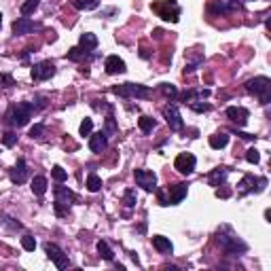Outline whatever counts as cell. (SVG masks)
Instances as JSON below:
<instances>
[{"label":"cell","mask_w":271,"mask_h":271,"mask_svg":"<svg viewBox=\"0 0 271 271\" xmlns=\"http://www.w3.org/2000/svg\"><path fill=\"white\" fill-rule=\"evenodd\" d=\"M216 242L227 256H242L248 252V244L244 242L229 225H223V227L216 231Z\"/></svg>","instance_id":"6da1fadb"},{"label":"cell","mask_w":271,"mask_h":271,"mask_svg":"<svg viewBox=\"0 0 271 271\" xmlns=\"http://www.w3.org/2000/svg\"><path fill=\"white\" fill-rule=\"evenodd\" d=\"M38 113L32 102H15L9 106V111L4 113V123L11 127H23L30 123L32 114Z\"/></svg>","instance_id":"7a4b0ae2"},{"label":"cell","mask_w":271,"mask_h":271,"mask_svg":"<svg viewBox=\"0 0 271 271\" xmlns=\"http://www.w3.org/2000/svg\"><path fill=\"white\" fill-rule=\"evenodd\" d=\"M246 91L252 93L254 98L261 100V104H269L271 100V81L267 76H254V79L246 81Z\"/></svg>","instance_id":"3957f363"},{"label":"cell","mask_w":271,"mask_h":271,"mask_svg":"<svg viewBox=\"0 0 271 271\" xmlns=\"http://www.w3.org/2000/svg\"><path fill=\"white\" fill-rule=\"evenodd\" d=\"M113 93L121 95V98H130V100H146L151 98V89L140 83H123V85H114Z\"/></svg>","instance_id":"277c9868"},{"label":"cell","mask_w":271,"mask_h":271,"mask_svg":"<svg viewBox=\"0 0 271 271\" xmlns=\"http://www.w3.org/2000/svg\"><path fill=\"white\" fill-rule=\"evenodd\" d=\"M267 186V178L265 176H254V174H246L240 184H237V195H250V193H263Z\"/></svg>","instance_id":"5b68a950"},{"label":"cell","mask_w":271,"mask_h":271,"mask_svg":"<svg viewBox=\"0 0 271 271\" xmlns=\"http://www.w3.org/2000/svg\"><path fill=\"white\" fill-rule=\"evenodd\" d=\"M153 11L157 13L161 19H165V22H172L176 23L180 19V4L176 0H161V2H153Z\"/></svg>","instance_id":"8992f818"},{"label":"cell","mask_w":271,"mask_h":271,"mask_svg":"<svg viewBox=\"0 0 271 271\" xmlns=\"http://www.w3.org/2000/svg\"><path fill=\"white\" fill-rule=\"evenodd\" d=\"M186 193H189V184L178 182V184L170 186L167 193L159 191V202H161V205H178L186 197Z\"/></svg>","instance_id":"52a82bcc"},{"label":"cell","mask_w":271,"mask_h":271,"mask_svg":"<svg viewBox=\"0 0 271 271\" xmlns=\"http://www.w3.org/2000/svg\"><path fill=\"white\" fill-rule=\"evenodd\" d=\"M74 202H76L74 191H70L68 186H62V182H60V186H55V212H57V216L66 214Z\"/></svg>","instance_id":"ba28073f"},{"label":"cell","mask_w":271,"mask_h":271,"mask_svg":"<svg viewBox=\"0 0 271 271\" xmlns=\"http://www.w3.org/2000/svg\"><path fill=\"white\" fill-rule=\"evenodd\" d=\"M45 252H47V256L51 259V263L57 267V269H68L70 267V259H68V254L64 252V250L57 246V244L53 242H47L45 244Z\"/></svg>","instance_id":"9c48e42d"},{"label":"cell","mask_w":271,"mask_h":271,"mask_svg":"<svg viewBox=\"0 0 271 271\" xmlns=\"http://www.w3.org/2000/svg\"><path fill=\"white\" fill-rule=\"evenodd\" d=\"M161 113H163V119H165V123L170 125V130H172V132H180V130L184 127L182 114H180V111H178V106H176V104H165Z\"/></svg>","instance_id":"30bf717a"},{"label":"cell","mask_w":271,"mask_h":271,"mask_svg":"<svg viewBox=\"0 0 271 271\" xmlns=\"http://www.w3.org/2000/svg\"><path fill=\"white\" fill-rule=\"evenodd\" d=\"M134 178H136V184L142 186L146 193H153L157 191V174L155 172H148V170H134Z\"/></svg>","instance_id":"8fae6325"},{"label":"cell","mask_w":271,"mask_h":271,"mask_svg":"<svg viewBox=\"0 0 271 271\" xmlns=\"http://www.w3.org/2000/svg\"><path fill=\"white\" fill-rule=\"evenodd\" d=\"M195 165H197V157L193 153H180L176 161H174V167L182 174V176H191L195 172Z\"/></svg>","instance_id":"7c38bea8"},{"label":"cell","mask_w":271,"mask_h":271,"mask_svg":"<svg viewBox=\"0 0 271 271\" xmlns=\"http://www.w3.org/2000/svg\"><path fill=\"white\" fill-rule=\"evenodd\" d=\"M242 6H244V0H214L210 4V13H214V15H229V13L242 9Z\"/></svg>","instance_id":"4fadbf2b"},{"label":"cell","mask_w":271,"mask_h":271,"mask_svg":"<svg viewBox=\"0 0 271 271\" xmlns=\"http://www.w3.org/2000/svg\"><path fill=\"white\" fill-rule=\"evenodd\" d=\"M11 28H13V34H15V36H23V34H30V32L43 30V25L32 22V19H28V17H17L15 22H13Z\"/></svg>","instance_id":"5bb4252c"},{"label":"cell","mask_w":271,"mask_h":271,"mask_svg":"<svg viewBox=\"0 0 271 271\" xmlns=\"http://www.w3.org/2000/svg\"><path fill=\"white\" fill-rule=\"evenodd\" d=\"M55 74V64L51 60H45V62H38L32 66V79L34 81H47Z\"/></svg>","instance_id":"9a60e30c"},{"label":"cell","mask_w":271,"mask_h":271,"mask_svg":"<svg viewBox=\"0 0 271 271\" xmlns=\"http://www.w3.org/2000/svg\"><path fill=\"white\" fill-rule=\"evenodd\" d=\"M225 114H227V119L231 121V123H235L237 127L246 125L248 123V117H250L248 108H244V106H229L227 111H225Z\"/></svg>","instance_id":"2e32d148"},{"label":"cell","mask_w":271,"mask_h":271,"mask_svg":"<svg viewBox=\"0 0 271 271\" xmlns=\"http://www.w3.org/2000/svg\"><path fill=\"white\" fill-rule=\"evenodd\" d=\"M9 178H11V182H15V184H23L25 180H28V163H25V159H22V157L17 159L15 167L9 170Z\"/></svg>","instance_id":"e0dca14e"},{"label":"cell","mask_w":271,"mask_h":271,"mask_svg":"<svg viewBox=\"0 0 271 271\" xmlns=\"http://www.w3.org/2000/svg\"><path fill=\"white\" fill-rule=\"evenodd\" d=\"M108 148V136L104 132H98V134H89V151L100 155Z\"/></svg>","instance_id":"ac0fdd59"},{"label":"cell","mask_w":271,"mask_h":271,"mask_svg":"<svg viewBox=\"0 0 271 271\" xmlns=\"http://www.w3.org/2000/svg\"><path fill=\"white\" fill-rule=\"evenodd\" d=\"M104 68H106V72L108 74H123L127 66H125V62L121 60L119 55H108L106 57V62H104Z\"/></svg>","instance_id":"d6986e66"},{"label":"cell","mask_w":271,"mask_h":271,"mask_svg":"<svg viewBox=\"0 0 271 271\" xmlns=\"http://www.w3.org/2000/svg\"><path fill=\"white\" fill-rule=\"evenodd\" d=\"M153 246L161 254H172L174 252V244L170 242V237H163V235H153Z\"/></svg>","instance_id":"ffe728a7"},{"label":"cell","mask_w":271,"mask_h":271,"mask_svg":"<svg viewBox=\"0 0 271 271\" xmlns=\"http://www.w3.org/2000/svg\"><path fill=\"white\" fill-rule=\"evenodd\" d=\"M229 172H231L229 167H216V170H212L210 176H208L210 186H221V184H225V180H227Z\"/></svg>","instance_id":"44dd1931"},{"label":"cell","mask_w":271,"mask_h":271,"mask_svg":"<svg viewBox=\"0 0 271 271\" xmlns=\"http://www.w3.org/2000/svg\"><path fill=\"white\" fill-rule=\"evenodd\" d=\"M66 57L70 62H85V60H91V57H95V55H93V51H87L83 47H72L68 51Z\"/></svg>","instance_id":"7402d4cb"},{"label":"cell","mask_w":271,"mask_h":271,"mask_svg":"<svg viewBox=\"0 0 271 271\" xmlns=\"http://www.w3.org/2000/svg\"><path fill=\"white\" fill-rule=\"evenodd\" d=\"M210 98V89H189V91L182 93V102L189 104V102H195V100H205Z\"/></svg>","instance_id":"603a6c76"},{"label":"cell","mask_w":271,"mask_h":271,"mask_svg":"<svg viewBox=\"0 0 271 271\" xmlns=\"http://www.w3.org/2000/svg\"><path fill=\"white\" fill-rule=\"evenodd\" d=\"M229 144V134L227 132H218V134H212L210 136V146L214 148V151H221Z\"/></svg>","instance_id":"cb8c5ba5"},{"label":"cell","mask_w":271,"mask_h":271,"mask_svg":"<svg viewBox=\"0 0 271 271\" xmlns=\"http://www.w3.org/2000/svg\"><path fill=\"white\" fill-rule=\"evenodd\" d=\"M47 186H49V182H47V178L45 176H34L32 178V193H34V195H38V197H43L45 193H47Z\"/></svg>","instance_id":"d4e9b609"},{"label":"cell","mask_w":271,"mask_h":271,"mask_svg":"<svg viewBox=\"0 0 271 271\" xmlns=\"http://www.w3.org/2000/svg\"><path fill=\"white\" fill-rule=\"evenodd\" d=\"M79 47L87 49V51L98 49V36L91 34V32H85V34H81V38H79Z\"/></svg>","instance_id":"484cf974"},{"label":"cell","mask_w":271,"mask_h":271,"mask_svg":"<svg viewBox=\"0 0 271 271\" xmlns=\"http://www.w3.org/2000/svg\"><path fill=\"white\" fill-rule=\"evenodd\" d=\"M119 132V127H117V121H114V111L111 113H106V121H104V134L111 138V136H114Z\"/></svg>","instance_id":"4316f807"},{"label":"cell","mask_w":271,"mask_h":271,"mask_svg":"<svg viewBox=\"0 0 271 271\" xmlns=\"http://www.w3.org/2000/svg\"><path fill=\"white\" fill-rule=\"evenodd\" d=\"M72 6L76 11H93L100 6V0H72Z\"/></svg>","instance_id":"83f0119b"},{"label":"cell","mask_w":271,"mask_h":271,"mask_svg":"<svg viewBox=\"0 0 271 271\" xmlns=\"http://www.w3.org/2000/svg\"><path fill=\"white\" fill-rule=\"evenodd\" d=\"M138 127H140L142 134H151L155 127H157V121H155L153 117H146V114H144V117L138 119Z\"/></svg>","instance_id":"f1b7e54d"},{"label":"cell","mask_w":271,"mask_h":271,"mask_svg":"<svg viewBox=\"0 0 271 271\" xmlns=\"http://www.w3.org/2000/svg\"><path fill=\"white\" fill-rule=\"evenodd\" d=\"M98 252H100V256L104 261H108V263H113L114 261V252H113V248L108 246V244L104 242V240H100L98 242Z\"/></svg>","instance_id":"f546056e"},{"label":"cell","mask_w":271,"mask_h":271,"mask_svg":"<svg viewBox=\"0 0 271 271\" xmlns=\"http://www.w3.org/2000/svg\"><path fill=\"white\" fill-rule=\"evenodd\" d=\"M0 221H2V225L9 231H19V229H23V225L17 221V218H13V216H9V214H0Z\"/></svg>","instance_id":"4dcf8cb0"},{"label":"cell","mask_w":271,"mask_h":271,"mask_svg":"<svg viewBox=\"0 0 271 271\" xmlns=\"http://www.w3.org/2000/svg\"><path fill=\"white\" fill-rule=\"evenodd\" d=\"M87 189L91 191V193H98V191L102 189V178H100L95 172H91V174L87 176Z\"/></svg>","instance_id":"1f68e13d"},{"label":"cell","mask_w":271,"mask_h":271,"mask_svg":"<svg viewBox=\"0 0 271 271\" xmlns=\"http://www.w3.org/2000/svg\"><path fill=\"white\" fill-rule=\"evenodd\" d=\"M38 6H41V0H25V2L22 4V15L23 17H28V15H32Z\"/></svg>","instance_id":"d6a6232c"},{"label":"cell","mask_w":271,"mask_h":271,"mask_svg":"<svg viewBox=\"0 0 271 271\" xmlns=\"http://www.w3.org/2000/svg\"><path fill=\"white\" fill-rule=\"evenodd\" d=\"M45 134H47V127H45L43 123H36V125L30 127V134H28V136H30L32 140H43Z\"/></svg>","instance_id":"836d02e7"},{"label":"cell","mask_w":271,"mask_h":271,"mask_svg":"<svg viewBox=\"0 0 271 271\" xmlns=\"http://www.w3.org/2000/svg\"><path fill=\"white\" fill-rule=\"evenodd\" d=\"M123 203L127 205V208H136V203H138V195H136L134 189H125V193H123Z\"/></svg>","instance_id":"e575fe53"},{"label":"cell","mask_w":271,"mask_h":271,"mask_svg":"<svg viewBox=\"0 0 271 271\" xmlns=\"http://www.w3.org/2000/svg\"><path fill=\"white\" fill-rule=\"evenodd\" d=\"M159 89H161V93L167 95L170 100H174L178 95V89H176V85H172V83H161Z\"/></svg>","instance_id":"d590c367"},{"label":"cell","mask_w":271,"mask_h":271,"mask_svg":"<svg viewBox=\"0 0 271 271\" xmlns=\"http://www.w3.org/2000/svg\"><path fill=\"white\" fill-rule=\"evenodd\" d=\"M51 176H53L55 182H66L68 180V174L64 170L62 165H53V170H51Z\"/></svg>","instance_id":"8d00e7d4"},{"label":"cell","mask_w":271,"mask_h":271,"mask_svg":"<svg viewBox=\"0 0 271 271\" xmlns=\"http://www.w3.org/2000/svg\"><path fill=\"white\" fill-rule=\"evenodd\" d=\"M22 248L25 250V252H34V248H36V240H34L32 235L25 233V235L22 237Z\"/></svg>","instance_id":"74e56055"},{"label":"cell","mask_w":271,"mask_h":271,"mask_svg":"<svg viewBox=\"0 0 271 271\" xmlns=\"http://www.w3.org/2000/svg\"><path fill=\"white\" fill-rule=\"evenodd\" d=\"M189 106H191V111H195V113H210L212 111V106L205 104V102H202V100L189 102Z\"/></svg>","instance_id":"f35d334b"},{"label":"cell","mask_w":271,"mask_h":271,"mask_svg":"<svg viewBox=\"0 0 271 271\" xmlns=\"http://www.w3.org/2000/svg\"><path fill=\"white\" fill-rule=\"evenodd\" d=\"M17 138H19V136H17L15 132H4V134H2V144H4L6 148H11V146L17 144Z\"/></svg>","instance_id":"ab89813d"},{"label":"cell","mask_w":271,"mask_h":271,"mask_svg":"<svg viewBox=\"0 0 271 271\" xmlns=\"http://www.w3.org/2000/svg\"><path fill=\"white\" fill-rule=\"evenodd\" d=\"M13 85H15V79L6 72H0V91H2V89H9Z\"/></svg>","instance_id":"60d3db41"},{"label":"cell","mask_w":271,"mask_h":271,"mask_svg":"<svg viewBox=\"0 0 271 271\" xmlns=\"http://www.w3.org/2000/svg\"><path fill=\"white\" fill-rule=\"evenodd\" d=\"M91 132H93V121L89 117H85V119H83V123H81V127H79V134L81 136H89Z\"/></svg>","instance_id":"b9f144b4"},{"label":"cell","mask_w":271,"mask_h":271,"mask_svg":"<svg viewBox=\"0 0 271 271\" xmlns=\"http://www.w3.org/2000/svg\"><path fill=\"white\" fill-rule=\"evenodd\" d=\"M246 161H248V163H252V165H256L261 161V153L256 151V148H248V151H246Z\"/></svg>","instance_id":"7bdbcfd3"},{"label":"cell","mask_w":271,"mask_h":271,"mask_svg":"<svg viewBox=\"0 0 271 271\" xmlns=\"http://www.w3.org/2000/svg\"><path fill=\"white\" fill-rule=\"evenodd\" d=\"M32 104H34V108H36V111H43V108L47 106V98H45V95H36Z\"/></svg>","instance_id":"ee69618b"},{"label":"cell","mask_w":271,"mask_h":271,"mask_svg":"<svg viewBox=\"0 0 271 271\" xmlns=\"http://www.w3.org/2000/svg\"><path fill=\"white\" fill-rule=\"evenodd\" d=\"M216 197H218V199H229V197H231V191H229L225 184H221V189L216 186Z\"/></svg>","instance_id":"f6af8a7d"},{"label":"cell","mask_w":271,"mask_h":271,"mask_svg":"<svg viewBox=\"0 0 271 271\" xmlns=\"http://www.w3.org/2000/svg\"><path fill=\"white\" fill-rule=\"evenodd\" d=\"M237 136H240L242 140H248V142H252V140H256V136H252V134H244V132H235Z\"/></svg>","instance_id":"bcb514c9"},{"label":"cell","mask_w":271,"mask_h":271,"mask_svg":"<svg viewBox=\"0 0 271 271\" xmlns=\"http://www.w3.org/2000/svg\"><path fill=\"white\" fill-rule=\"evenodd\" d=\"M140 57H144V60H148V57H151V53H148L146 49H140Z\"/></svg>","instance_id":"7dc6e473"},{"label":"cell","mask_w":271,"mask_h":271,"mask_svg":"<svg viewBox=\"0 0 271 271\" xmlns=\"http://www.w3.org/2000/svg\"><path fill=\"white\" fill-rule=\"evenodd\" d=\"M0 28H2V13H0Z\"/></svg>","instance_id":"c3c4849f"},{"label":"cell","mask_w":271,"mask_h":271,"mask_svg":"<svg viewBox=\"0 0 271 271\" xmlns=\"http://www.w3.org/2000/svg\"><path fill=\"white\" fill-rule=\"evenodd\" d=\"M244 2H246V0H244Z\"/></svg>","instance_id":"681fc988"}]
</instances>
